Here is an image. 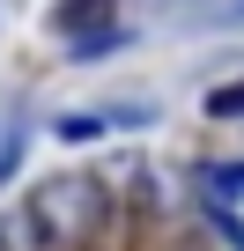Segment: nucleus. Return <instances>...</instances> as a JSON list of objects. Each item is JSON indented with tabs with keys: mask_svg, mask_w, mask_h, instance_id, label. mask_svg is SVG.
Returning <instances> with one entry per match:
<instances>
[{
	"mask_svg": "<svg viewBox=\"0 0 244 251\" xmlns=\"http://www.w3.org/2000/svg\"><path fill=\"white\" fill-rule=\"evenodd\" d=\"M126 37H134L126 23H96V30H81V37H67V45H74V59H96V52H118Z\"/></svg>",
	"mask_w": 244,
	"mask_h": 251,
	"instance_id": "7ed1b4c3",
	"label": "nucleus"
},
{
	"mask_svg": "<svg viewBox=\"0 0 244 251\" xmlns=\"http://www.w3.org/2000/svg\"><path fill=\"white\" fill-rule=\"evenodd\" d=\"M111 8H118V0H59V8H52V23H59V37H81V30L111 23Z\"/></svg>",
	"mask_w": 244,
	"mask_h": 251,
	"instance_id": "f03ea898",
	"label": "nucleus"
},
{
	"mask_svg": "<svg viewBox=\"0 0 244 251\" xmlns=\"http://www.w3.org/2000/svg\"><path fill=\"white\" fill-rule=\"evenodd\" d=\"M15 170H23V141H0V185H15Z\"/></svg>",
	"mask_w": 244,
	"mask_h": 251,
	"instance_id": "423d86ee",
	"label": "nucleus"
},
{
	"mask_svg": "<svg viewBox=\"0 0 244 251\" xmlns=\"http://www.w3.org/2000/svg\"><path fill=\"white\" fill-rule=\"evenodd\" d=\"M104 222V185L96 177H45L23 207V229L37 251H81Z\"/></svg>",
	"mask_w": 244,
	"mask_h": 251,
	"instance_id": "f257e3e1",
	"label": "nucleus"
},
{
	"mask_svg": "<svg viewBox=\"0 0 244 251\" xmlns=\"http://www.w3.org/2000/svg\"><path fill=\"white\" fill-rule=\"evenodd\" d=\"M89 133H104V118H59V141H89Z\"/></svg>",
	"mask_w": 244,
	"mask_h": 251,
	"instance_id": "39448f33",
	"label": "nucleus"
},
{
	"mask_svg": "<svg viewBox=\"0 0 244 251\" xmlns=\"http://www.w3.org/2000/svg\"><path fill=\"white\" fill-rule=\"evenodd\" d=\"M207 111H215V118H244V81L215 89V96H207Z\"/></svg>",
	"mask_w": 244,
	"mask_h": 251,
	"instance_id": "20e7f679",
	"label": "nucleus"
},
{
	"mask_svg": "<svg viewBox=\"0 0 244 251\" xmlns=\"http://www.w3.org/2000/svg\"><path fill=\"white\" fill-rule=\"evenodd\" d=\"M0 251H8V222H0Z\"/></svg>",
	"mask_w": 244,
	"mask_h": 251,
	"instance_id": "0eeeda50",
	"label": "nucleus"
}]
</instances>
